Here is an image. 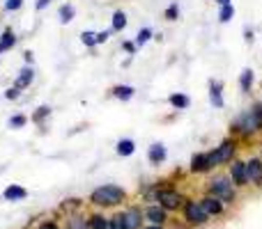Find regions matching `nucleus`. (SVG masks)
<instances>
[{"label":"nucleus","instance_id":"obj_1","mask_svg":"<svg viewBox=\"0 0 262 229\" xmlns=\"http://www.w3.org/2000/svg\"><path fill=\"white\" fill-rule=\"evenodd\" d=\"M260 133H262V101L253 104L251 108L242 110L230 121V135H235L239 140H251Z\"/></svg>","mask_w":262,"mask_h":229},{"label":"nucleus","instance_id":"obj_2","mask_svg":"<svg viewBox=\"0 0 262 229\" xmlns=\"http://www.w3.org/2000/svg\"><path fill=\"white\" fill-rule=\"evenodd\" d=\"M129 193L118 184H104L90 193V204L97 209H118L127 202Z\"/></svg>","mask_w":262,"mask_h":229},{"label":"nucleus","instance_id":"obj_3","mask_svg":"<svg viewBox=\"0 0 262 229\" xmlns=\"http://www.w3.org/2000/svg\"><path fill=\"white\" fill-rule=\"evenodd\" d=\"M237 151H239V138L235 135H228L219 142V147H214L209 151V158H212L214 167H221V165H230L232 161L237 158Z\"/></svg>","mask_w":262,"mask_h":229},{"label":"nucleus","instance_id":"obj_4","mask_svg":"<svg viewBox=\"0 0 262 229\" xmlns=\"http://www.w3.org/2000/svg\"><path fill=\"white\" fill-rule=\"evenodd\" d=\"M207 195L223 199V204H235L237 202V188L232 184L230 174H216L214 179H209L207 184Z\"/></svg>","mask_w":262,"mask_h":229},{"label":"nucleus","instance_id":"obj_5","mask_svg":"<svg viewBox=\"0 0 262 229\" xmlns=\"http://www.w3.org/2000/svg\"><path fill=\"white\" fill-rule=\"evenodd\" d=\"M152 199L157 204H161L168 213L170 211H180L182 204H184V195L175 188H168V186H154V193H152Z\"/></svg>","mask_w":262,"mask_h":229},{"label":"nucleus","instance_id":"obj_6","mask_svg":"<svg viewBox=\"0 0 262 229\" xmlns=\"http://www.w3.org/2000/svg\"><path fill=\"white\" fill-rule=\"evenodd\" d=\"M182 213H184V220L193 227H203V225L209 222V216L203 209L200 199H184V204H182Z\"/></svg>","mask_w":262,"mask_h":229},{"label":"nucleus","instance_id":"obj_7","mask_svg":"<svg viewBox=\"0 0 262 229\" xmlns=\"http://www.w3.org/2000/svg\"><path fill=\"white\" fill-rule=\"evenodd\" d=\"M120 227L122 229H140L143 227V209L140 207H127L124 211L118 213Z\"/></svg>","mask_w":262,"mask_h":229},{"label":"nucleus","instance_id":"obj_8","mask_svg":"<svg viewBox=\"0 0 262 229\" xmlns=\"http://www.w3.org/2000/svg\"><path fill=\"white\" fill-rule=\"evenodd\" d=\"M214 170V163L209 158V151H198L191 156V163H189V172L191 174H207V172Z\"/></svg>","mask_w":262,"mask_h":229},{"label":"nucleus","instance_id":"obj_9","mask_svg":"<svg viewBox=\"0 0 262 229\" xmlns=\"http://www.w3.org/2000/svg\"><path fill=\"white\" fill-rule=\"evenodd\" d=\"M230 179L232 184H235V188H246L249 186V176H246V161H242V158H235V161L230 163Z\"/></svg>","mask_w":262,"mask_h":229},{"label":"nucleus","instance_id":"obj_10","mask_svg":"<svg viewBox=\"0 0 262 229\" xmlns=\"http://www.w3.org/2000/svg\"><path fill=\"white\" fill-rule=\"evenodd\" d=\"M143 218L149 222V225H166L168 211L161 207V204H147V207L143 209Z\"/></svg>","mask_w":262,"mask_h":229},{"label":"nucleus","instance_id":"obj_11","mask_svg":"<svg viewBox=\"0 0 262 229\" xmlns=\"http://www.w3.org/2000/svg\"><path fill=\"white\" fill-rule=\"evenodd\" d=\"M246 176H249V184L262 188V158L260 156H251L246 161Z\"/></svg>","mask_w":262,"mask_h":229},{"label":"nucleus","instance_id":"obj_12","mask_svg":"<svg viewBox=\"0 0 262 229\" xmlns=\"http://www.w3.org/2000/svg\"><path fill=\"white\" fill-rule=\"evenodd\" d=\"M35 83V67H30V64H23L21 71L16 73V78H14V87H18L21 92H26L28 87Z\"/></svg>","mask_w":262,"mask_h":229},{"label":"nucleus","instance_id":"obj_13","mask_svg":"<svg viewBox=\"0 0 262 229\" xmlns=\"http://www.w3.org/2000/svg\"><path fill=\"white\" fill-rule=\"evenodd\" d=\"M166 158H168V149H166V144H163V142H154V144H149V149H147V161L152 163L154 167L163 165V163H166Z\"/></svg>","mask_w":262,"mask_h":229},{"label":"nucleus","instance_id":"obj_14","mask_svg":"<svg viewBox=\"0 0 262 229\" xmlns=\"http://www.w3.org/2000/svg\"><path fill=\"white\" fill-rule=\"evenodd\" d=\"M200 204H203V209L207 211V216H221L223 211H226V204H223V199L214 197V195H205L203 199H200Z\"/></svg>","mask_w":262,"mask_h":229},{"label":"nucleus","instance_id":"obj_15","mask_svg":"<svg viewBox=\"0 0 262 229\" xmlns=\"http://www.w3.org/2000/svg\"><path fill=\"white\" fill-rule=\"evenodd\" d=\"M209 104L216 110H221L223 106H226V101H223V83L216 81V78L209 81Z\"/></svg>","mask_w":262,"mask_h":229},{"label":"nucleus","instance_id":"obj_16","mask_svg":"<svg viewBox=\"0 0 262 229\" xmlns=\"http://www.w3.org/2000/svg\"><path fill=\"white\" fill-rule=\"evenodd\" d=\"M64 229H90L88 216L85 213H81V211L67 213V216H64Z\"/></svg>","mask_w":262,"mask_h":229},{"label":"nucleus","instance_id":"obj_17","mask_svg":"<svg viewBox=\"0 0 262 229\" xmlns=\"http://www.w3.org/2000/svg\"><path fill=\"white\" fill-rule=\"evenodd\" d=\"M28 197V190L18 184H9L7 188L3 190V199L5 202H23Z\"/></svg>","mask_w":262,"mask_h":229},{"label":"nucleus","instance_id":"obj_18","mask_svg":"<svg viewBox=\"0 0 262 229\" xmlns=\"http://www.w3.org/2000/svg\"><path fill=\"white\" fill-rule=\"evenodd\" d=\"M111 96L113 99H118V101H131L136 96V87L134 85H124V83H120V85H113L111 87Z\"/></svg>","mask_w":262,"mask_h":229},{"label":"nucleus","instance_id":"obj_19","mask_svg":"<svg viewBox=\"0 0 262 229\" xmlns=\"http://www.w3.org/2000/svg\"><path fill=\"white\" fill-rule=\"evenodd\" d=\"M16 41H18L16 32H14L12 28L7 26L3 32H0V55H3V53H7V50H12L14 46H16Z\"/></svg>","mask_w":262,"mask_h":229},{"label":"nucleus","instance_id":"obj_20","mask_svg":"<svg viewBox=\"0 0 262 229\" xmlns=\"http://www.w3.org/2000/svg\"><path fill=\"white\" fill-rule=\"evenodd\" d=\"M168 104L172 106V110H186L191 106V99L184 92H172V94L168 96Z\"/></svg>","mask_w":262,"mask_h":229},{"label":"nucleus","instance_id":"obj_21","mask_svg":"<svg viewBox=\"0 0 262 229\" xmlns=\"http://www.w3.org/2000/svg\"><path fill=\"white\" fill-rule=\"evenodd\" d=\"M253 83H255V73H253V69L246 67L244 71L239 73V90L244 92V94H251V92H253Z\"/></svg>","mask_w":262,"mask_h":229},{"label":"nucleus","instance_id":"obj_22","mask_svg":"<svg viewBox=\"0 0 262 229\" xmlns=\"http://www.w3.org/2000/svg\"><path fill=\"white\" fill-rule=\"evenodd\" d=\"M88 222H90V229H111V218L104 216L101 211H95L88 216Z\"/></svg>","mask_w":262,"mask_h":229},{"label":"nucleus","instance_id":"obj_23","mask_svg":"<svg viewBox=\"0 0 262 229\" xmlns=\"http://www.w3.org/2000/svg\"><path fill=\"white\" fill-rule=\"evenodd\" d=\"M58 18H60L62 26H69V23L76 18V7H74L72 3H62L60 5V9H58Z\"/></svg>","mask_w":262,"mask_h":229},{"label":"nucleus","instance_id":"obj_24","mask_svg":"<svg viewBox=\"0 0 262 229\" xmlns=\"http://www.w3.org/2000/svg\"><path fill=\"white\" fill-rule=\"evenodd\" d=\"M51 115H53V108H51V106H46V104L44 106H37L35 113L30 115V121H32V124H37V126H44V121L49 119Z\"/></svg>","mask_w":262,"mask_h":229},{"label":"nucleus","instance_id":"obj_25","mask_svg":"<svg viewBox=\"0 0 262 229\" xmlns=\"http://www.w3.org/2000/svg\"><path fill=\"white\" fill-rule=\"evenodd\" d=\"M115 151H118V156H122V158L134 156V154H136V142L131 138L118 140V144H115Z\"/></svg>","mask_w":262,"mask_h":229},{"label":"nucleus","instance_id":"obj_26","mask_svg":"<svg viewBox=\"0 0 262 229\" xmlns=\"http://www.w3.org/2000/svg\"><path fill=\"white\" fill-rule=\"evenodd\" d=\"M124 28H127V14H124L122 9H118V12H113V16H111V30L122 32Z\"/></svg>","mask_w":262,"mask_h":229},{"label":"nucleus","instance_id":"obj_27","mask_svg":"<svg viewBox=\"0 0 262 229\" xmlns=\"http://www.w3.org/2000/svg\"><path fill=\"white\" fill-rule=\"evenodd\" d=\"M81 209H83V199H78V197H69L60 204V211H62L64 216H67V213H76V211H81Z\"/></svg>","mask_w":262,"mask_h":229},{"label":"nucleus","instance_id":"obj_28","mask_svg":"<svg viewBox=\"0 0 262 229\" xmlns=\"http://www.w3.org/2000/svg\"><path fill=\"white\" fill-rule=\"evenodd\" d=\"M28 121H30V117H28L26 113H14L7 119V126H9V129H14V131H18V129H26Z\"/></svg>","mask_w":262,"mask_h":229},{"label":"nucleus","instance_id":"obj_29","mask_svg":"<svg viewBox=\"0 0 262 229\" xmlns=\"http://www.w3.org/2000/svg\"><path fill=\"white\" fill-rule=\"evenodd\" d=\"M219 21L221 23H230L232 18H235V5H221V7H219Z\"/></svg>","mask_w":262,"mask_h":229},{"label":"nucleus","instance_id":"obj_30","mask_svg":"<svg viewBox=\"0 0 262 229\" xmlns=\"http://www.w3.org/2000/svg\"><path fill=\"white\" fill-rule=\"evenodd\" d=\"M149 39H154V30H152V28H140V30L136 32V39L134 41H136V46L140 48V46H145Z\"/></svg>","mask_w":262,"mask_h":229},{"label":"nucleus","instance_id":"obj_31","mask_svg":"<svg viewBox=\"0 0 262 229\" xmlns=\"http://www.w3.org/2000/svg\"><path fill=\"white\" fill-rule=\"evenodd\" d=\"M81 44L85 48H95L97 46V32L95 30H83L81 32Z\"/></svg>","mask_w":262,"mask_h":229},{"label":"nucleus","instance_id":"obj_32","mask_svg":"<svg viewBox=\"0 0 262 229\" xmlns=\"http://www.w3.org/2000/svg\"><path fill=\"white\" fill-rule=\"evenodd\" d=\"M163 18H166V21H177V18H180V3H170L168 5L166 9H163Z\"/></svg>","mask_w":262,"mask_h":229},{"label":"nucleus","instance_id":"obj_33","mask_svg":"<svg viewBox=\"0 0 262 229\" xmlns=\"http://www.w3.org/2000/svg\"><path fill=\"white\" fill-rule=\"evenodd\" d=\"M3 96H5L7 101H18V99H21V90L12 85V87H7V90L3 92Z\"/></svg>","mask_w":262,"mask_h":229},{"label":"nucleus","instance_id":"obj_34","mask_svg":"<svg viewBox=\"0 0 262 229\" xmlns=\"http://www.w3.org/2000/svg\"><path fill=\"white\" fill-rule=\"evenodd\" d=\"M3 7H5V12H18L23 7V0H5Z\"/></svg>","mask_w":262,"mask_h":229},{"label":"nucleus","instance_id":"obj_35","mask_svg":"<svg viewBox=\"0 0 262 229\" xmlns=\"http://www.w3.org/2000/svg\"><path fill=\"white\" fill-rule=\"evenodd\" d=\"M122 50L127 55H136V50H138V46H136V41H131V39H127V41H122Z\"/></svg>","mask_w":262,"mask_h":229},{"label":"nucleus","instance_id":"obj_36","mask_svg":"<svg viewBox=\"0 0 262 229\" xmlns=\"http://www.w3.org/2000/svg\"><path fill=\"white\" fill-rule=\"evenodd\" d=\"M111 35H113V30H101V32H97V46H99V44H106V41L111 39Z\"/></svg>","mask_w":262,"mask_h":229},{"label":"nucleus","instance_id":"obj_37","mask_svg":"<svg viewBox=\"0 0 262 229\" xmlns=\"http://www.w3.org/2000/svg\"><path fill=\"white\" fill-rule=\"evenodd\" d=\"M37 229H62V227H60L55 220H41L39 225H37Z\"/></svg>","mask_w":262,"mask_h":229},{"label":"nucleus","instance_id":"obj_38","mask_svg":"<svg viewBox=\"0 0 262 229\" xmlns=\"http://www.w3.org/2000/svg\"><path fill=\"white\" fill-rule=\"evenodd\" d=\"M244 41H246V44H253V41H255V32L251 30L249 26L244 28Z\"/></svg>","mask_w":262,"mask_h":229},{"label":"nucleus","instance_id":"obj_39","mask_svg":"<svg viewBox=\"0 0 262 229\" xmlns=\"http://www.w3.org/2000/svg\"><path fill=\"white\" fill-rule=\"evenodd\" d=\"M32 62H35V53H32V50H23V64H30L32 67Z\"/></svg>","mask_w":262,"mask_h":229},{"label":"nucleus","instance_id":"obj_40","mask_svg":"<svg viewBox=\"0 0 262 229\" xmlns=\"http://www.w3.org/2000/svg\"><path fill=\"white\" fill-rule=\"evenodd\" d=\"M51 3H53V0H35V9L37 12H41V9H46Z\"/></svg>","mask_w":262,"mask_h":229},{"label":"nucleus","instance_id":"obj_41","mask_svg":"<svg viewBox=\"0 0 262 229\" xmlns=\"http://www.w3.org/2000/svg\"><path fill=\"white\" fill-rule=\"evenodd\" d=\"M140 229H163V225H145V227H140Z\"/></svg>","mask_w":262,"mask_h":229},{"label":"nucleus","instance_id":"obj_42","mask_svg":"<svg viewBox=\"0 0 262 229\" xmlns=\"http://www.w3.org/2000/svg\"><path fill=\"white\" fill-rule=\"evenodd\" d=\"M214 3H216V5H219V7H221V5H230V3H232V0H214Z\"/></svg>","mask_w":262,"mask_h":229}]
</instances>
